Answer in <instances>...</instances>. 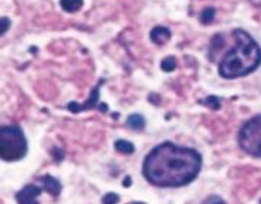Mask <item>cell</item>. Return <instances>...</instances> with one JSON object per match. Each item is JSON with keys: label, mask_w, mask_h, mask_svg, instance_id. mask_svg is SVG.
Wrapping results in <instances>:
<instances>
[{"label": "cell", "mask_w": 261, "mask_h": 204, "mask_svg": "<svg viewBox=\"0 0 261 204\" xmlns=\"http://www.w3.org/2000/svg\"><path fill=\"white\" fill-rule=\"evenodd\" d=\"M201 169V155L191 147L165 142L147 153L143 175L158 187H182L196 180Z\"/></svg>", "instance_id": "obj_1"}, {"label": "cell", "mask_w": 261, "mask_h": 204, "mask_svg": "<svg viewBox=\"0 0 261 204\" xmlns=\"http://www.w3.org/2000/svg\"><path fill=\"white\" fill-rule=\"evenodd\" d=\"M233 45L219 63V74L223 79H238L250 74L261 64V47L247 31L232 32Z\"/></svg>", "instance_id": "obj_2"}, {"label": "cell", "mask_w": 261, "mask_h": 204, "mask_svg": "<svg viewBox=\"0 0 261 204\" xmlns=\"http://www.w3.org/2000/svg\"><path fill=\"white\" fill-rule=\"evenodd\" d=\"M28 152L25 134L18 125H3L0 129V156L5 162L23 159Z\"/></svg>", "instance_id": "obj_3"}, {"label": "cell", "mask_w": 261, "mask_h": 204, "mask_svg": "<svg viewBox=\"0 0 261 204\" xmlns=\"http://www.w3.org/2000/svg\"><path fill=\"white\" fill-rule=\"evenodd\" d=\"M241 149L254 158H261V114L250 118L238 134Z\"/></svg>", "instance_id": "obj_4"}, {"label": "cell", "mask_w": 261, "mask_h": 204, "mask_svg": "<svg viewBox=\"0 0 261 204\" xmlns=\"http://www.w3.org/2000/svg\"><path fill=\"white\" fill-rule=\"evenodd\" d=\"M41 195V188L30 184L25 185L19 193L16 194V201L18 204H40L38 203V197Z\"/></svg>", "instance_id": "obj_5"}, {"label": "cell", "mask_w": 261, "mask_h": 204, "mask_svg": "<svg viewBox=\"0 0 261 204\" xmlns=\"http://www.w3.org/2000/svg\"><path fill=\"white\" fill-rule=\"evenodd\" d=\"M98 99H99V86H96V88H95L94 92H92V93H91V96H89V101L86 102V104H84V105H79V104H76V102H70V104L67 105V108H69L72 112H81V111H84V110H91V108L96 107Z\"/></svg>", "instance_id": "obj_6"}, {"label": "cell", "mask_w": 261, "mask_h": 204, "mask_svg": "<svg viewBox=\"0 0 261 204\" xmlns=\"http://www.w3.org/2000/svg\"><path fill=\"white\" fill-rule=\"evenodd\" d=\"M40 181L42 184V188L48 194H51L53 197H57L59 194L62 193V184L51 175H44V176L40 178Z\"/></svg>", "instance_id": "obj_7"}, {"label": "cell", "mask_w": 261, "mask_h": 204, "mask_svg": "<svg viewBox=\"0 0 261 204\" xmlns=\"http://www.w3.org/2000/svg\"><path fill=\"white\" fill-rule=\"evenodd\" d=\"M171 30L167 27H155L153 30L150 31V40L153 41L158 45H162L165 44L167 41L171 38Z\"/></svg>", "instance_id": "obj_8"}, {"label": "cell", "mask_w": 261, "mask_h": 204, "mask_svg": "<svg viewBox=\"0 0 261 204\" xmlns=\"http://www.w3.org/2000/svg\"><path fill=\"white\" fill-rule=\"evenodd\" d=\"M127 127H128L130 130H135V132H142V130H145V127H146V120H145V117L140 115V114H132V115H128V118H127Z\"/></svg>", "instance_id": "obj_9"}, {"label": "cell", "mask_w": 261, "mask_h": 204, "mask_svg": "<svg viewBox=\"0 0 261 204\" xmlns=\"http://www.w3.org/2000/svg\"><path fill=\"white\" fill-rule=\"evenodd\" d=\"M60 6L64 12L67 13H74L77 10L82 9L84 0H60Z\"/></svg>", "instance_id": "obj_10"}, {"label": "cell", "mask_w": 261, "mask_h": 204, "mask_svg": "<svg viewBox=\"0 0 261 204\" xmlns=\"http://www.w3.org/2000/svg\"><path fill=\"white\" fill-rule=\"evenodd\" d=\"M115 150L123 155H132L135 152V144L132 142H127V140H117L115 142Z\"/></svg>", "instance_id": "obj_11"}, {"label": "cell", "mask_w": 261, "mask_h": 204, "mask_svg": "<svg viewBox=\"0 0 261 204\" xmlns=\"http://www.w3.org/2000/svg\"><path fill=\"white\" fill-rule=\"evenodd\" d=\"M215 13H216L215 8H206V9H203V12L200 13V22L203 25H210L213 22V19H215Z\"/></svg>", "instance_id": "obj_12"}, {"label": "cell", "mask_w": 261, "mask_h": 204, "mask_svg": "<svg viewBox=\"0 0 261 204\" xmlns=\"http://www.w3.org/2000/svg\"><path fill=\"white\" fill-rule=\"evenodd\" d=\"M175 67H177V60H175V57H172V56L165 57V59L162 60V63H161V69L164 71H167V73L175 70Z\"/></svg>", "instance_id": "obj_13"}, {"label": "cell", "mask_w": 261, "mask_h": 204, "mask_svg": "<svg viewBox=\"0 0 261 204\" xmlns=\"http://www.w3.org/2000/svg\"><path fill=\"white\" fill-rule=\"evenodd\" d=\"M203 105H206L207 108L210 110H213V111H216V110H219L220 108V99L218 96H207V98H204V101H203Z\"/></svg>", "instance_id": "obj_14"}, {"label": "cell", "mask_w": 261, "mask_h": 204, "mask_svg": "<svg viewBox=\"0 0 261 204\" xmlns=\"http://www.w3.org/2000/svg\"><path fill=\"white\" fill-rule=\"evenodd\" d=\"M120 203V195L115 193H107L102 197V204H118Z\"/></svg>", "instance_id": "obj_15"}, {"label": "cell", "mask_w": 261, "mask_h": 204, "mask_svg": "<svg viewBox=\"0 0 261 204\" xmlns=\"http://www.w3.org/2000/svg\"><path fill=\"white\" fill-rule=\"evenodd\" d=\"M9 27H11V20H9V18L3 16L2 18V35L6 34V31L9 30Z\"/></svg>", "instance_id": "obj_16"}, {"label": "cell", "mask_w": 261, "mask_h": 204, "mask_svg": "<svg viewBox=\"0 0 261 204\" xmlns=\"http://www.w3.org/2000/svg\"><path fill=\"white\" fill-rule=\"evenodd\" d=\"M206 204H225V201L220 198V197H218V195H212V197H209L206 201H204Z\"/></svg>", "instance_id": "obj_17"}, {"label": "cell", "mask_w": 261, "mask_h": 204, "mask_svg": "<svg viewBox=\"0 0 261 204\" xmlns=\"http://www.w3.org/2000/svg\"><path fill=\"white\" fill-rule=\"evenodd\" d=\"M216 42H218V37L215 35V37H213V40H212V45H215ZM223 44H225V41H222V35H219V48H220V50H222Z\"/></svg>", "instance_id": "obj_18"}, {"label": "cell", "mask_w": 261, "mask_h": 204, "mask_svg": "<svg viewBox=\"0 0 261 204\" xmlns=\"http://www.w3.org/2000/svg\"><path fill=\"white\" fill-rule=\"evenodd\" d=\"M123 185H124V187H130V185H132V178H130V176L124 178V181H123Z\"/></svg>", "instance_id": "obj_19"}, {"label": "cell", "mask_w": 261, "mask_h": 204, "mask_svg": "<svg viewBox=\"0 0 261 204\" xmlns=\"http://www.w3.org/2000/svg\"><path fill=\"white\" fill-rule=\"evenodd\" d=\"M132 204H145V203H132Z\"/></svg>", "instance_id": "obj_20"}, {"label": "cell", "mask_w": 261, "mask_h": 204, "mask_svg": "<svg viewBox=\"0 0 261 204\" xmlns=\"http://www.w3.org/2000/svg\"><path fill=\"white\" fill-rule=\"evenodd\" d=\"M260 204H261V200H260Z\"/></svg>", "instance_id": "obj_21"}]
</instances>
